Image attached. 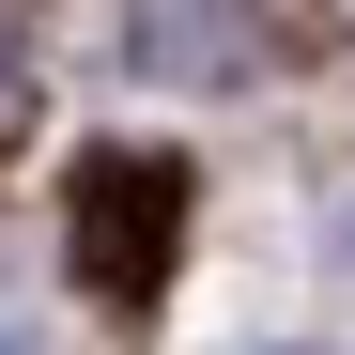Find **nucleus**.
<instances>
[{
  "mask_svg": "<svg viewBox=\"0 0 355 355\" xmlns=\"http://www.w3.org/2000/svg\"><path fill=\"white\" fill-rule=\"evenodd\" d=\"M124 46H139V78H232L248 62V0H139Z\"/></svg>",
  "mask_w": 355,
  "mask_h": 355,
  "instance_id": "obj_2",
  "label": "nucleus"
},
{
  "mask_svg": "<svg viewBox=\"0 0 355 355\" xmlns=\"http://www.w3.org/2000/svg\"><path fill=\"white\" fill-rule=\"evenodd\" d=\"M0 355H16V324H0Z\"/></svg>",
  "mask_w": 355,
  "mask_h": 355,
  "instance_id": "obj_3",
  "label": "nucleus"
},
{
  "mask_svg": "<svg viewBox=\"0 0 355 355\" xmlns=\"http://www.w3.org/2000/svg\"><path fill=\"white\" fill-rule=\"evenodd\" d=\"M78 278L108 293V309H155V278H170V248H186V155H78Z\"/></svg>",
  "mask_w": 355,
  "mask_h": 355,
  "instance_id": "obj_1",
  "label": "nucleus"
}]
</instances>
